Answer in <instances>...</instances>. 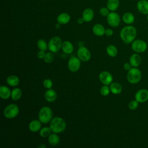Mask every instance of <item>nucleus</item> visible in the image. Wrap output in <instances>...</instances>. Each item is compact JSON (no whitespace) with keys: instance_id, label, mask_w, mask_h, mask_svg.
Listing matches in <instances>:
<instances>
[{"instance_id":"obj_1","label":"nucleus","mask_w":148,"mask_h":148,"mask_svg":"<svg viewBox=\"0 0 148 148\" xmlns=\"http://www.w3.org/2000/svg\"><path fill=\"white\" fill-rule=\"evenodd\" d=\"M120 36L125 43H131L134 40L136 36V29L132 25L125 26L121 29Z\"/></svg>"},{"instance_id":"obj_2","label":"nucleus","mask_w":148,"mask_h":148,"mask_svg":"<svg viewBox=\"0 0 148 148\" xmlns=\"http://www.w3.org/2000/svg\"><path fill=\"white\" fill-rule=\"evenodd\" d=\"M53 132L61 133L63 132L66 127L65 121L60 117H56L52 119L49 126Z\"/></svg>"},{"instance_id":"obj_3","label":"nucleus","mask_w":148,"mask_h":148,"mask_svg":"<svg viewBox=\"0 0 148 148\" xmlns=\"http://www.w3.org/2000/svg\"><path fill=\"white\" fill-rule=\"evenodd\" d=\"M53 111L49 106H43L38 113V119L43 124H47L53 119Z\"/></svg>"},{"instance_id":"obj_4","label":"nucleus","mask_w":148,"mask_h":148,"mask_svg":"<svg viewBox=\"0 0 148 148\" xmlns=\"http://www.w3.org/2000/svg\"><path fill=\"white\" fill-rule=\"evenodd\" d=\"M141 72L136 67L131 68L127 73V79L130 83H138L141 79Z\"/></svg>"},{"instance_id":"obj_5","label":"nucleus","mask_w":148,"mask_h":148,"mask_svg":"<svg viewBox=\"0 0 148 148\" xmlns=\"http://www.w3.org/2000/svg\"><path fill=\"white\" fill-rule=\"evenodd\" d=\"M19 113L18 106L14 103H10L8 105L4 110L3 115L8 119H12L16 117Z\"/></svg>"},{"instance_id":"obj_6","label":"nucleus","mask_w":148,"mask_h":148,"mask_svg":"<svg viewBox=\"0 0 148 148\" xmlns=\"http://www.w3.org/2000/svg\"><path fill=\"white\" fill-rule=\"evenodd\" d=\"M62 43V40L59 36H53L50 39L48 43V48L50 51L57 53L61 49Z\"/></svg>"},{"instance_id":"obj_7","label":"nucleus","mask_w":148,"mask_h":148,"mask_svg":"<svg viewBox=\"0 0 148 148\" xmlns=\"http://www.w3.org/2000/svg\"><path fill=\"white\" fill-rule=\"evenodd\" d=\"M131 48L136 53H143L146 50L147 45L144 40L137 39L132 42Z\"/></svg>"},{"instance_id":"obj_8","label":"nucleus","mask_w":148,"mask_h":148,"mask_svg":"<svg viewBox=\"0 0 148 148\" xmlns=\"http://www.w3.org/2000/svg\"><path fill=\"white\" fill-rule=\"evenodd\" d=\"M108 24L112 27H116L120 23V17L119 14L115 12H111L106 17Z\"/></svg>"},{"instance_id":"obj_9","label":"nucleus","mask_w":148,"mask_h":148,"mask_svg":"<svg viewBox=\"0 0 148 148\" xmlns=\"http://www.w3.org/2000/svg\"><path fill=\"white\" fill-rule=\"evenodd\" d=\"M81 60L77 57H71L68 62V68L69 70L72 72H76L80 68Z\"/></svg>"},{"instance_id":"obj_10","label":"nucleus","mask_w":148,"mask_h":148,"mask_svg":"<svg viewBox=\"0 0 148 148\" xmlns=\"http://www.w3.org/2000/svg\"><path fill=\"white\" fill-rule=\"evenodd\" d=\"M77 57L83 62L88 61L91 58V53L89 50L84 46H80L77 51Z\"/></svg>"},{"instance_id":"obj_11","label":"nucleus","mask_w":148,"mask_h":148,"mask_svg":"<svg viewBox=\"0 0 148 148\" xmlns=\"http://www.w3.org/2000/svg\"><path fill=\"white\" fill-rule=\"evenodd\" d=\"M99 79L103 84L109 85L112 83L113 76L109 72L105 71L99 73Z\"/></svg>"},{"instance_id":"obj_12","label":"nucleus","mask_w":148,"mask_h":148,"mask_svg":"<svg viewBox=\"0 0 148 148\" xmlns=\"http://www.w3.org/2000/svg\"><path fill=\"white\" fill-rule=\"evenodd\" d=\"M135 99L139 103L145 102L148 100V90L144 88L138 90L135 95Z\"/></svg>"},{"instance_id":"obj_13","label":"nucleus","mask_w":148,"mask_h":148,"mask_svg":"<svg viewBox=\"0 0 148 148\" xmlns=\"http://www.w3.org/2000/svg\"><path fill=\"white\" fill-rule=\"evenodd\" d=\"M138 10L143 14H148V1L140 0L136 4Z\"/></svg>"},{"instance_id":"obj_14","label":"nucleus","mask_w":148,"mask_h":148,"mask_svg":"<svg viewBox=\"0 0 148 148\" xmlns=\"http://www.w3.org/2000/svg\"><path fill=\"white\" fill-rule=\"evenodd\" d=\"M57 97L56 91L51 88L47 89L45 93V98L49 102H53Z\"/></svg>"},{"instance_id":"obj_15","label":"nucleus","mask_w":148,"mask_h":148,"mask_svg":"<svg viewBox=\"0 0 148 148\" xmlns=\"http://www.w3.org/2000/svg\"><path fill=\"white\" fill-rule=\"evenodd\" d=\"M94 11L91 8H86L82 13V17L85 22H90L94 18Z\"/></svg>"},{"instance_id":"obj_16","label":"nucleus","mask_w":148,"mask_h":148,"mask_svg":"<svg viewBox=\"0 0 148 148\" xmlns=\"http://www.w3.org/2000/svg\"><path fill=\"white\" fill-rule=\"evenodd\" d=\"M42 126V123L39 120H34L31 121L29 125V130L32 132H36L40 130Z\"/></svg>"},{"instance_id":"obj_17","label":"nucleus","mask_w":148,"mask_h":148,"mask_svg":"<svg viewBox=\"0 0 148 148\" xmlns=\"http://www.w3.org/2000/svg\"><path fill=\"white\" fill-rule=\"evenodd\" d=\"M61 49L64 53L69 54L73 52L74 48L72 43L69 40H65L62 42Z\"/></svg>"},{"instance_id":"obj_18","label":"nucleus","mask_w":148,"mask_h":148,"mask_svg":"<svg viewBox=\"0 0 148 148\" xmlns=\"http://www.w3.org/2000/svg\"><path fill=\"white\" fill-rule=\"evenodd\" d=\"M71 20L70 15L67 13H61L57 17V21L60 24H66Z\"/></svg>"},{"instance_id":"obj_19","label":"nucleus","mask_w":148,"mask_h":148,"mask_svg":"<svg viewBox=\"0 0 148 148\" xmlns=\"http://www.w3.org/2000/svg\"><path fill=\"white\" fill-rule=\"evenodd\" d=\"M129 61L132 67H138L141 63V57L138 54L134 53L130 56Z\"/></svg>"},{"instance_id":"obj_20","label":"nucleus","mask_w":148,"mask_h":148,"mask_svg":"<svg viewBox=\"0 0 148 148\" xmlns=\"http://www.w3.org/2000/svg\"><path fill=\"white\" fill-rule=\"evenodd\" d=\"M105 27L101 24H96L92 27L93 33L98 36H101L105 34Z\"/></svg>"},{"instance_id":"obj_21","label":"nucleus","mask_w":148,"mask_h":148,"mask_svg":"<svg viewBox=\"0 0 148 148\" xmlns=\"http://www.w3.org/2000/svg\"><path fill=\"white\" fill-rule=\"evenodd\" d=\"M11 92L9 88L5 86L0 87V97L2 99H7L11 97Z\"/></svg>"},{"instance_id":"obj_22","label":"nucleus","mask_w":148,"mask_h":148,"mask_svg":"<svg viewBox=\"0 0 148 148\" xmlns=\"http://www.w3.org/2000/svg\"><path fill=\"white\" fill-rule=\"evenodd\" d=\"M119 0H108L106 2V7L111 12L116 11L119 7Z\"/></svg>"},{"instance_id":"obj_23","label":"nucleus","mask_w":148,"mask_h":148,"mask_svg":"<svg viewBox=\"0 0 148 148\" xmlns=\"http://www.w3.org/2000/svg\"><path fill=\"white\" fill-rule=\"evenodd\" d=\"M110 92L113 94H119L122 91V86L118 82H113L110 85Z\"/></svg>"},{"instance_id":"obj_24","label":"nucleus","mask_w":148,"mask_h":148,"mask_svg":"<svg viewBox=\"0 0 148 148\" xmlns=\"http://www.w3.org/2000/svg\"><path fill=\"white\" fill-rule=\"evenodd\" d=\"M123 21L126 24H131L135 21L134 15L131 12H126L123 16Z\"/></svg>"},{"instance_id":"obj_25","label":"nucleus","mask_w":148,"mask_h":148,"mask_svg":"<svg viewBox=\"0 0 148 148\" xmlns=\"http://www.w3.org/2000/svg\"><path fill=\"white\" fill-rule=\"evenodd\" d=\"M20 80L16 75H10L6 79V83L8 85L12 87H16L18 85Z\"/></svg>"},{"instance_id":"obj_26","label":"nucleus","mask_w":148,"mask_h":148,"mask_svg":"<svg viewBox=\"0 0 148 148\" xmlns=\"http://www.w3.org/2000/svg\"><path fill=\"white\" fill-rule=\"evenodd\" d=\"M48 142L51 146H56L60 142V137L57 133L53 132L48 136Z\"/></svg>"},{"instance_id":"obj_27","label":"nucleus","mask_w":148,"mask_h":148,"mask_svg":"<svg viewBox=\"0 0 148 148\" xmlns=\"http://www.w3.org/2000/svg\"><path fill=\"white\" fill-rule=\"evenodd\" d=\"M22 96V91L19 88H14L11 92V98L14 101H17Z\"/></svg>"},{"instance_id":"obj_28","label":"nucleus","mask_w":148,"mask_h":148,"mask_svg":"<svg viewBox=\"0 0 148 148\" xmlns=\"http://www.w3.org/2000/svg\"><path fill=\"white\" fill-rule=\"evenodd\" d=\"M117 49L113 45H109L106 47V53L108 55L111 57H114L117 54Z\"/></svg>"},{"instance_id":"obj_29","label":"nucleus","mask_w":148,"mask_h":148,"mask_svg":"<svg viewBox=\"0 0 148 148\" xmlns=\"http://www.w3.org/2000/svg\"><path fill=\"white\" fill-rule=\"evenodd\" d=\"M52 131L50 128V127H45L40 129L39 132V135L42 138H46L48 137L51 133Z\"/></svg>"},{"instance_id":"obj_30","label":"nucleus","mask_w":148,"mask_h":148,"mask_svg":"<svg viewBox=\"0 0 148 148\" xmlns=\"http://www.w3.org/2000/svg\"><path fill=\"white\" fill-rule=\"evenodd\" d=\"M37 46L40 50L46 51L48 48V44L44 39H40L37 42Z\"/></svg>"},{"instance_id":"obj_31","label":"nucleus","mask_w":148,"mask_h":148,"mask_svg":"<svg viewBox=\"0 0 148 148\" xmlns=\"http://www.w3.org/2000/svg\"><path fill=\"white\" fill-rule=\"evenodd\" d=\"M110 87H108V85H103L101 87L100 89V94L103 96H107L110 94Z\"/></svg>"},{"instance_id":"obj_32","label":"nucleus","mask_w":148,"mask_h":148,"mask_svg":"<svg viewBox=\"0 0 148 148\" xmlns=\"http://www.w3.org/2000/svg\"><path fill=\"white\" fill-rule=\"evenodd\" d=\"M44 61L46 63H50L51 62L54 60V55L53 54V52H48L46 54V56L44 58Z\"/></svg>"},{"instance_id":"obj_33","label":"nucleus","mask_w":148,"mask_h":148,"mask_svg":"<svg viewBox=\"0 0 148 148\" xmlns=\"http://www.w3.org/2000/svg\"><path fill=\"white\" fill-rule=\"evenodd\" d=\"M139 102L136 100H132L128 103V108L131 110H135L138 108Z\"/></svg>"},{"instance_id":"obj_34","label":"nucleus","mask_w":148,"mask_h":148,"mask_svg":"<svg viewBox=\"0 0 148 148\" xmlns=\"http://www.w3.org/2000/svg\"><path fill=\"white\" fill-rule=\"evenodd\" d=\"M43 86L47 89L51 88L53 86V82L50 79H46L43 82Z\"/></svg>"},{"instance_id":"obj_35","label":"nucleus","mask_w":148,"mask_h":148,"mask_svg":"<svg viewBox=\"0 0 148 148\" xmlns=\"http://www.w3.org/2000/svg\"><path fill=\"white\" fill-rule=\"evenodd\" d=\"M109 13L110 10L107 7H103L99 9V14L103 17H107Z\"/></svg>"},{"instance_id":"obj_36","label":"nucleus","mask_w":148,"mask_h":148,"mask_svg":"<svg viewBox=\"0 0 148 148\" xmlns=\"http://www.w3.org/2000/svg\"><path fill=\"white\" fill-rule=\"evenodd\" d=\"M46 53L45 51L40 50L37 53V57L39 59H44L45 56H46Z\"/></svg>"},{"instance_id":"obj_37","label":"nucleus","mask_w":148,"mask_h":148,"mask_svg":"<svg viewBox=\"0 0 148 148\" xmlns=\"http://www.w3.org/2000/svg\"><path fill=\"white\" fill-rule=\"evenodd\" d=\"M106 36H111L113 34V31L112 29L110 28H107L105 30V34Z\"/></svg>"},{"instance_id":"obj_38","label":"nucleus","mask_w":148,"mask_h":148,"mask_svg":"<svg viewBox=\"0 0 148 148\" xmlns=\"http://www.w3.org/2000/svg\"><path fill=\"white\" fill-rule=\"evenodd\" d=\"M131 65L130 64V63L129 62V63H128V62H126V63H125L124 64V65H123V68H124V69L125 70V71H129L131 68Z\"/></svg>"},{"instance_id":"obj_39","label":"nucleus","mask_w":148,"mask_h":148,"mask_svg":"<svg viewBox=\"0 0 148 148\" xmlns=\"http://www.w3.org/2000/svg\"><path fill=\"white\" fill-rule=\"evenodd\" d=\"M84 21V20H83V17H80V18H79V19L77 20V23H78L79 24H82V23H83Z\"/></svg>"},{"instance_id":"obj_40","label":"nucleus","mask_w":148,"mask_h":148,"mask_svg":"<svg viewBox=\"0 0 148 148\" xmlns=\"http://www.w3.org/2000/svg\"><path fill=\"white\" fill-rule=\"evenodd\" d=\"M38 147L39 148H45V147H46V145H45V144H42V145H39L38 146Z\"/></svg>"},{"instance_id":"obj_41","label":"nucleus","mask_w":148,"mask_h":148,"mask_svg":"<svg viewBox=\"0 0 148 148\" xmlns=\"http://www.w3.org/2000/svg\"><path fill=\"white\" fill-rule=\"evenodd\" d=\"M147 21H148V14H147Z\"/></svg>"},{"instance_id":"obj_42","label":"nucleus","mask_w":148,"mask_h":148,"mask_svg":"<svg viewBox=\"0 0 148 148\" xmlns=\"http://www.w3.org/2000/svg\"><path fill=\"white\" fill-rule=\"evenodd\" d=\"M134 1H136V0H134Z\"/></svg>"}]
</instances>
